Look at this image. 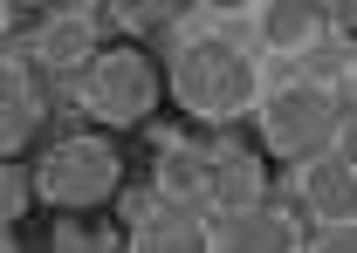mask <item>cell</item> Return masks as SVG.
I'll return each instance as SVG.
<instances>
[{
    "label": "cell",
    "instance_id": "7a4b0ae2",
    "mask_svg": "<svg viewBox=\"0 0 357 253\" xmlns=\"http://www.w3.org/2000/svg\"><path fill=\"white\" fill-rule=\"evenodd\" d=\"M351 137H357V124H351V103H344V83L323 76V69H282L261 117H255V144L282 171L316 165V158L344 151Z\"/></svg>",
    "mask_w": 357,
    "mask_h": 253
},
{
    "label": "cell",
    "instance_id": "ba28073f",
    "mask_svg": "<svg viewBox=\"0 0 357 253\" xmlns=\"http://www.w3.org/2000/svg\"><path fill=\"white\" fill-rule=\"evenodd\" d=\"M248 35H255V48H261L268 62H282V69H310V62H323V48H337L330 42V7H323V0H268V7L248 14Z\"/></svg>",
    "mask_w": 357,
    "mask_h": 253
},
{
    "label": "cell",
    "instance_id": "3957f363",
    "mask_svg": "<svg viewBox=\"0 0 357 253\" xmlns=\"http://www.w3.org/2000/svg\"><path fill=\"white\" fill-rule=\"evenodd\" d=\"M76 124L103 130V137H137V130H158V117L172 110V83H165V55L158 48L117 42L89 62V76L76 89H62Z\"/></svg>",
    "mask_w": 357,
    "mask_h": 253
},
{
    "label": "cell",
    "instance_id": "8992f818",
    "mask_svg": "<svg viewBox=\"0 0 357 253\" xmlns=\"http://www.w3.org/2000/svg\"><path fill=\"white\" fill-rule=\"evenodd\" d=\"M55 96L62 89L48 83L28 55H7L0 48V151L7 158H35L48 137H55Z\"/></svg>",
    "mask_w": 357,
    "mask_h": 253
},
{
    "label": "cell",
    "instance_id": "52a82bcc",
    "mask_svg": "<svg viewBox=\"0 0 357 253\" xmlns=\"http://www.w3.org/2000/svg\"><path fill=\"white\" fill-rule=\"evenodd\" d=\"M103 48H110V21H103L96 7H55L48 28L35 35V48H21V55H28L55 89H76Z\"/></svg>",
    "mask_w": 357,
    "mask_h": 253
},
{
    "label": "cell",
    "instance_id": "8fae6325",
    "mask_svg": "<svg viewBox=\"0 0 357 253\" xmlns=\"http://www.w3.org/2000/svg\"><path fill=\"white\" fill-rule=\"evenodd\" d=\"M310 219H303V206L289 199V192H275V199H261V206L248 212H227V219H213V247L220 253H310Z\"/></svg>",
    "mask_w": 357,
    "mask_h": 253
},
{
    "label": "cell",
    "instance_id": "5b68a950",
    "mask_svg": "<svg viewBox=\"0 0 357 253\" xmlns=\"http://www.w3.org/2000/svg\"><path fill=\"white\" fill-rule=\"evenodd\" d=\"M117 219H124V253H220L213 247V212L172 206L151 185H131Z\"/></svg>",
    "mask_w": 357,
    "mask_h": 253
},
{
    "label": "cell",
    "instance_id": "9c48e42d",
    "mask_svg": "<svg viewBox=\"0 0 357 253\" xmlns=\"http://www.w3.org/2000/svg\"><path fill=\"white\" fill-rule=\"evenodd\" d=\"M144 185L172 206L192 212H213V165H206V130H185V124H158L151 130V165H144Z\"/></svg>",
    "mask_w": 357,
    "mask_h": 253
},
{
    "label": "cell",
    "instance_id": "6da1fadb",
    "mask_svg": "<svg viewBox=\"0 0 357 253\" xmlns=\"http://www.w3.org/2000/svg\"><path fill=\"white\" fill-rule=\"evenodd\" d=\"M165 83H172V117L185 130H255L268 89V55L248 35V14H192V28L165 48Z\"/></svg>",
    "mask_w": 357,
    "mask_h": 253
},
{
    "label": "cell",
    "instance_id": "7c38bea8",
    "mask_svg": "<svg viewBox=\"0 0 357 253\" xmlns=\"http://www.w3.org/2000/svg\"><path fill=\"white\" fill-rule=\"evenodd\" d=\"M289 199L303 206L316 233L323 226H357V144L344 151H330V158H316V165L289 171Z\"/></svg>",
    "mask_w": 357,
    "mask_h": 253
},
{
    "label": "cell",
    "instance_id": "5bb4252c",
    "mask_svg": "<svg viewBox=\"0 0 357 253\" xmlns=\"http://www.w3.org/2000/svg\"><path fill=\"white\" fill-rule=\"evenodd\" d=\"M28 219H42L35 171H28V158H7L0 165V226H28Z\"/></svg>",
    "mask_w": 357,
    "mask_h": 253
},
{
    "label": "cell",
    "instance_id": "277c9868",
    "mask_svg": "<svg viewBox=\"0 0 357 253\" xmlns=\"http://www.w3.org/2000/svg\"><path fill=\"white\" fill-rule=\"evenodd\" d=\"M35 171V199L42 212H117L131 192V151L124 137H103V130H55L42 151L28 158Z\"/></svg>",
    "mask_w": 357,
    "mask_h": 253
},
{
    "label": "cell",
    "instance_id": "2e32d148",
    "mask_svg": "<svg viewBox=\"0 0 357 253\" xmlns=\"http://www.w3.org/2000/svg\"><path fill=\"white\" fill-rule=\"evenodd\" d=\"M310 253H357V226H323V233H310Z\"/></svg>",
    "mask_w": 357,
    "mask_h": 253
},
{
    "label": "cell",
    "instance_id": "9a60e30c",
    "mask_svg": "<svg viewBox=\"0 0 357 253\" xmlns=\"http://www.w3.org/2000/svg\"><path fill=\"white\" fill-rule=\"evenodd\" d=\"M330 42L357 55V0H330Z\"/></svg>",
    "mask_w": 357,
    "mask_h": 253
},
{
    "label": "cell",
    "instance_id": "30bf717a",
    "mask_svg": "<svg viewBox=\"0 0 357 253\" xmlns=\"http://www.w3.org/2000/svg\"><path fill=\"white\" fill-rule=\"evenodd\" d=\"M206 165H213V199H206L213 219L275 199V158L255 144V130H220V137H206Z\"/></svg>",
    "mask_w": 357,
    "mask_h": 253
},
{
    "label": "cell",
    "instance_id": "e0dca14e",
    "mask_svg": "<svg viewBox=\"0 0 357 253\" xmlns=\"http://www.w3.org/2000/svg\"><path fill=\"white\" fill-rule=\"evenodd\" d=\"M344 103H351V124H357V55L344 62Z\"/></svg>",
    "mask_w": 357,
    "mask_h": 253
},
{
    "label": "cell",
    "instance_id": "4fadbf2b",
    "mask_svg": "<svg viewBox=\"0 0 357 253\" xmlns=\"http://www.w3.org/2000/svg\"><path fill=\"white\" fill-rule=\"evenodd\" d=\"M28 240L35 253H124V219L117 212H42Z\"/></svg>",
    "mask_w": 357,
    "mask_h": 253
}]
</instances>
